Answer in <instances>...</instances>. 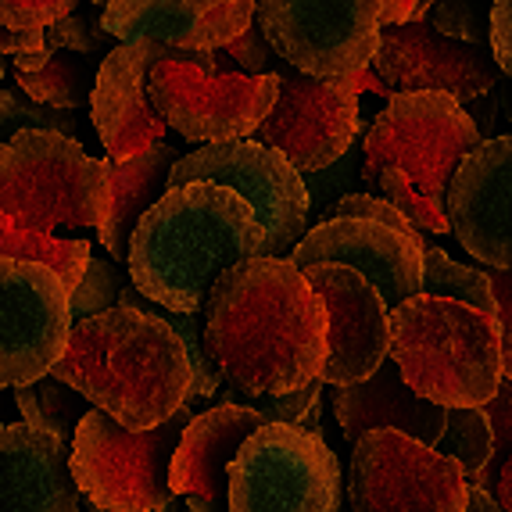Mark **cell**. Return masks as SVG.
Segmentation results:
<instances>
[{"instance_id":"3","label":"cell","mask_w":512,"mask_h":512,"mask_svg":"<svg viewBox=\"0 0 512 512\" xmlns=\"http://www.w3.org/2000/svg\"><path fill=\"white\" fill-rule=\"evenodd\" d=\"M265 255V233L233 190L190 183L165 190L129 237V287L162 312L197 316L212 283Z\"/></svg>"},{"instance_id":"19","label":"cell","mask_w":512,"mask_h":512,"mask_svg":"<svg viewBox=\"0 0 512 512\" xmlns=\"http://www.w3.org/2000/svg\"><path fill=\"white\" fill-rule=\"evenodd\" d=\"M459 244L491 269H512V133L473 147L444 190Z\"/></svg>"},{"instance_id":"16","label":"cell","mask_w":512,"mask_h":512,"mask_svg":"<svg viewBox=\"0 0 512 512\" xmlns=\"http://www.w3.org/2000/svg\"><path fill=\"white\" fill-rule=\"evenodd\" d=\"M423 244V237H405L373 219H326L298 240L287 262L298 273L316 265H344L359 273L391 312L423 287Z\"/></svg>"},{"instance_id":"13","label":"cell","mask_w":512,"mask_h":512,"mask_svg":"<svg viewBox=\"0 0 512 512\" xmlns=\"http://www.w3.org/2000/svg\"><path fill=\"white\" fill-rule=\"evenodd\" d=\"M69 291L33 262L0 258V387H33L69 348Z\"/></svg>"},{"instance_id":"15","label":"cell","mask_w":512,"mask_h":512,"mask_svg":"<svg viewBox=\"0 0 512 512\" xmlns=\"http://www.w3.org/2000/svg\"><path fill=\"white\" fill-rule=\"evenodd\" d=\"M158 61H187L205 72H219L215 54L169 51L158 43H119L115 51L104 54V61L97 65L90 111H94V129L108 151V162H133L154 144H162L165 126L147 101V79Z\"/></svg>"},{"instance_id":"43","label":"cell","mask_w":512,"mask_h":512,"mask_svg":"<svg viewBox=\"0 0 512 512\" xmlns=\"http://www.w3.org/2000/svg\"><path fill=\"white\" fill-rule=\"evenodd\" d=\"M495 502L502 505V512H512V452H509V459H505L502 473H498Z\"/></svg>"},{"instance_id":"14","label":"cell","mask_w":512,"mask_h":512,"mask_svg":"<svg viewBox=\"0 0 512 512\" xmlns=\"http://www.w3.org/2000/svg\"><path fill=\"white\" fill-rule=\"evenodd\" d=\"M276 101L255 144L273 147L301 176L326 172L351 151L359 137V94L348 83H316L294 69H276Z\"/></svg>"},{"instance_id":"33","label":"cell","mask_w":512,"mask_h":512,"mask_svg":"<svg viewBox=\"0 0 512 512\" xmlns=\"http://www.w3.org/2000/svg\"><path fill=\"white\" fill-rule=\"evenodd\" d=\"M22 129H36V133H58V137L76 140V119L69 111H54L43 108L36 101L18 97L15 90H0V133H4V144H8L15 133Z\"/></svg>"},{"instance_id":"35","label":"cell","mask_w":512,"mask_h":512,"mask_svg":"<svg viewBox=\"0 0 512 512\" xmlns=\"http://www.w3.org/2000/svg\"><path fill=\"white\" fill-rule=\"evenodd\" d=\"M104 8H76L72 15L58 18L51 26L43 29V47L47 51H69V54H83V58H94L111 36H104L101 29V15Z\"/></svg>"},{"instance_id":"26","label":"cell","mask_w":512,"mask_h":512,"mask_svg":"<svg viewBox=\"0 0 512 512\" xmlns=\"http://www.w3.org/2000/svg\"><path fill=\"white\" fill-rule=\"evenodd\" d=\"M90 255H94V248H90L86 240L43 237V233L15 226L8 215H0V258L33 262V265H43V269H51L69 294L76 291V283H79V276H83Z\"/></svg>"},{"instance_id":"42","label":"cell","mask_w":512,"mask_h":512,"mask_svg":"<svg viewBox=\"0 0 512 512\" xmlns=\"http://www.w3.org/2000/svg\"><path fill=\"white\" fill-rule=\"evenodd\" d=\"M47 51L43 47V29L40 33H4L0 29V54H11V58H29V54Z\"/></svg>"},{"instance_id":"45","label":"cell","mask_w":512,"mask_h":512,"mask_svg":"<svg viewBox=\"0 0 512 512\" xmlns=\"http://www.w3.org/2000/svg\"><path fill=\"white\" fill-rule=\"evenodd\" d=\"M86 512H101V509H94V505H86ZM162 512H183V505H180V498L169 505V509H162Z\"/></svg>"},{"instance_id":"7","label":"cell","mask_w":512,"mask_h":512,"mask_svg":"<svg viewBox=\"0 0 512 512\" xmlns=\"http://www.w3.org/2000/svg\"><path fill=\"white\" fill-rule=\"evenodd\" d=\"M480 144L484 133L459 101L444 94H394L362 140V183L373 187L384 169H398L423 197H444L459 162Z\"/></svg>"},{"instance_id":"37","label":"cell","mask_w":512,"mask_h":512,"mask_svg":"<svg viewBox=\"0 0 512 512\" xmlns=\"http://www.w3.org/2000/svg\"><path fill=\"white\" fill-rule=\"evenodd\" d=\"M76 8V0H0V29L4 33H40Z\"/></svg>"},{"instance_id":"38","label":"cell","mask_w":512,"mask_h":512,"mask_svg":"<svg viewBox=\"0 0 512 512\" xmlns=\"http://www.w3.org/2000/svg\"><path fill=\"white\" fill-rule=\"evenodd\" d=\"M319 394L323 384L312 380V384L298 387V391L273 394V398H237L233 405H244V409H255L258 416H265L269 423H283V427H301V419L319 405Z\"/></svg>"},{"instance_id":"39","label":"cell","mask_w":512,"mask_h":512,"mask_svg":"<svg viewBox=\"0 0 512 512\" xmlns=\"http://www.w3.org/2000/svg\"><path fill=\"white\" fill-rule=\"evenodd\" d=\"M487 283H491V294H495L502 380H512V269H495V273H487Z\"/></svg>"},{"instance_id":"28","label":"cell","mask_w":512,"mask_h":512,"mask_svg":"<svg viewBox=\"0 0 512 512\" xmlns=\"http://www.w3.org/2000/svg\"><path fill=\"white\" fill-rule=\"evenodd\" d=\"M15 405H18V412L26 416V427L40 430V434L58 437L65 448H69L72 437H76L79 419L90 412L76 391L61 387L58 380H51V376L36 380L33 387L15 391Z\"/></svg>"},{"instance_id":"6","label":"cell","mask_w":512,"mask_h":512,"mask_svg":"<svg viewBox=\"0 0 512 512\" xmlns=\"http://www.w3.org/2000/svg\"><path fill=\"white\" fill-rule=\"evenodd\" d=\"M194 416L187 402L169 423L133 434L104 412H86L69 444V473L86 505L101 512L169 509L176 502L169 491V466Z\"/></svg>"},{"instance_id":"40","label":"cell","mask_w":512,"mask_h":512,"mask_svg":"<svg viewBox=\"0 0 512 512\" xmlns=\"http://www.w3.org/2000/svg\"><path fill=\"white\" fill-rule=\"evenodd\" d=\"M226 54H230L233 61H237L240 69V76H251V79H258V76H269V61H273V47L265 43V36H262V29L251 22L244 33L237 36V40L226 47Z\"/></svg>"},{"instance_id":"5","label":"cell","mask_w":512,"mask_h":512,"mask_svg":"<svg viewBox=\"0 0 512 512\" xmlns=\"http://www.w3.org/2000/svg\"><path fill=\"white\" fill-rule=\"evenodd\" d=\"M108 205L104 158H90L76 140L22 129L0 144V215L22 230H97Z\"/></svg>"},{"instance_id":"27","label":"cell","mask_w":512,"mask_h":512,"mask_svg":"<svg viewBox=\"0 0 512 512\" xmlns=\"http://www.w3.org/2000/svg\"><path fill=\"white\" fill-rule=\"evenodd\" d=\"M419 294L455 301V305H466L480 316L495 319V294H491L484 269L455 262L437 244H423V287H419Z\"/></svg>"},{"instance_id":"25","label":"cell","mask_w":512,"mask_h":512,"mask_svg":"<svg viewBox=\"0 0 512 512\" xmlns=\"http://www.w3.org/2000/svg\"><path fill=\"white\" fill-rule=\"evenodd\" d=\"M15 79L29 94V101L54 111H76L90 104L97 65L94 58L69 51H40L29 58H15Z\"/></svg>"},{"instance_id":"2","label":"cell","mask_w":512,"mask_h":512,"mask_svg":"<svg viewBox=\"0 0 512 512\" xmlns=\"http://www.w3.org/2000/svg\"><path fill=\"white\" fill-rule=\"evenodd\" d=\"M51 380L133 434L169 423L190 398V362L180 337L129 283L119 308L72 323L69 348Z\"/></svg>"},{"instance_id":"34","label":"cell","mask_w":512,"mask_h":512,"mask_svg":"<svg viewBox=\"0 0 512 512\" xmlns=\"http://www.w3.org/2000/svg\"><path fill=\"white\" fill-rule=\"evenodd\" d=\"M484 412H487V423H491V441H495V448H491V459H487L484 470H480L477 477H466V487H477V491L495 498L498 473H502L505 459H509V452H512V380L498 384L495 398L484 405Z\"/></svg>"},{"instance_id":"20","label":"cell","mask_w":512,"mask_h":512,"mask_svg":"<svg viewBox=\"0 0 512 512\" xmlns=\"http://www.w3.org/2000/svg\"><path fill=\"white\" fill-rule=\"evenodd\" d=\"M251 22V0H111L101 11V29L111 40L187 54L226 51Z\"/></svg>"},{"instance_id":"21","label":"cell","mask_w":512,"mask_h":512,"mask_svg":"<svg viewBox=\"0 0 512 512\" xmlns=\"http://www.w3.org/2000/svg\"><path fill=\"white\" fill-rule=\"evenodd\" d=\"M269 419L244 405H215L197 412L180 437L169 466V491L187 502L190 512H226L230 466L255 430Z\"/></svg>"},{"instance_id":"18","label":"cell","mask_w":512,"mask_h":512,"mask_svg":"<svg viewBox=\"0 0 512 512\" xmlns=\"http://www.w3.org/2000/svg\"><path fill=\"white\" fill-rule=\"evenodd\" d=\"M326 312V362L319 369L323 387L362 384L391 359V330H387V305L380 294L344 265H316L305 269Z\"/></svg>"},{"instance_id":"11","label":"cell","mask_w":512,"mask_h":512,"mask_svg":"<svg viewBox=\"0 0 512 512\" xmlns=\"http://www.w3.org/2000/svg\"><path fill=\"white\" fill-rule=\"evenodd\" d=\"M147 101L165 129L201 147L248 140L276 101V76L205 72L187 61H158L147 79Z\"/></svg>"},{"instance_id":"9","label":"cell","mask_w":512,"mask_h":512,"mask_svg":"<svg viewBox=\"0 0 512 512\" xmlns=\"http://www.w3.org/2000/svg\"><path fill=\"white\" fill-rule=\"evenodd\" d=\"M380 0H258L255 26L287 69L316 83H348L380 43Z\"/></svg>"},{"instance_id":"23","label":"cell","mask_w":512,"mask_h":512,"mask_svg":"<svg viewBox=\"0 0 512 512\" xmlns=\"http://www.w3.org/2000/svg\"><path fill=\"white\" fill-rule=\"evenodd\" d=\"M333 416H337V427L348 437V444L373 434V430H394V434H405L409 441L434 448L448 412L423 402L416 391H409L398 366L387 359L362 384L333 387Z\"/></svg>"},{"instance_id":"8","label":"cell","mask_w":512,"mask_h":512,"mask_svg":"<svg viewBox=\"0 0 512 512\" xmlns=\"http://www.w3.org/2000/svg\"><path fill=\"white\" fill-rule=\"evenodd\" d=\"M337 505L341 462L323 434L269 423L230 466L226 512H337Z\"/></svg>"},{"instance_id":"29","label":"cell","mask_w":512,"mask_h":512,"mask_svg":"<svg viewBox=\"0 0 512 512\" xmlns=\"http://www.w3.org/2000/svg\"><path fill=\"white\" fill-rule=\"evenodd\" d=\"M491 423L484 409H452L444 416V430L437 437L434 452L452 459L462 470V477H477L491 459Z\"/></svg>"},{"instance_id":"24","label":"cell","mask_w":512,"mask_h":512,"mask_svg":"<svg viewBox=\"0 0 512 512\" xmlns=\"http://www.w3.org/2000/svg\"><path fill=\"white\" fill-rule=\"evenodd\" d=\"M180 162V151L162 144H154L151 151H144L133 162H108L104 158V172H108V190L111 205L104 222L97 226V240H101L108 255L115 262L129 258V237L137 230V222L144 219V212L151 205H158L169 190V172Z\"/></svg>"},{"instance_id":"12","label":"cell","mask_w":512,"mask_h":512,"mask_svg":"<svg viewBox=\"0 0 512 512\" xmlns=\"http://www.w3.org/2000/svg\"><path fill=\"white\" fill-rule=\"evenodd\" d=\"M351 512H466V477L452 459L394 430L351 444Z\"/></svg>"},{"instance_id":"10","label":"cell","mask_w":512,"mask_h":512,"mask_svg":"<svg viewBox=\"0 0 512 512\" xmlns=\"http://www.w3.org/2000/svg\"><path fill=\"white\" fill-rule=\"evenodd\" d=\"M190 183L233 190L262 226L269 258H291L298 240L305 237L308 212H312L305 176L273 147H262L255 140H233V144L180 154V162L169 172V190L190 187Z\"/></svg>"},{"instance_id":"46","label":"cell","mask_w":512,"mask_h":512,"mask_svg":"<svg viewBox=\"0 0 512 512\" xmlns=\"http://www.w3.org/2000/svg\"><path fill=\"white\" fill-rule=\"evenodd\" d=\"M183 512H190V509H183Z\"/></svg>"},{"instance_id":"36","label":"cell","mask_w":512,"mask_h":512,"mask_svg":"<svg viewBox=\"0 0 512 512\" xmlns=\"http://www.w3.org/2000/svg\"><path fill=\"white\" fill-rule=\"evenodd\" d=\"M487 15H480L477 4H466V0H448V4H430L427 8V22L434 33L448 36V40L470 43V47H480L487 43Z\"/></svg>"},{"instance_id":"44","label":"cell","mask_w":512,"mask_h":512,"mask_svg":"<svg viewBox=\"0 0 512 512\" xmlns=\"http://www.w3.org/2000/svg\"><path fill=\"white\" fill-rule=\"evenodd\" d=\"M466 512H502V505L477 487H466Z\"/></svg>"},{"instance_id":"4","label":"cell","mask_w":512,"mask_h":512,"mask_svg":"<svg viewBox=\"0 0 512 512\" xmlns=\"http://www.w3.org/2000/svg\"><path fill=\"white\" fill-rule=\"evenodd\" d=\"M391 362L405 387L437 409H484L502 384L498 323L455 301L416 298L387 312Z\"/></svg>"},{"instance_id":"17","label":"cell","mask_w":512,"mask_h":512,"mask_svg":"<svg viewBox=\"0 0 512 512\" xmlns=\"http://www.w3.org/2000/svg\"><path fill=\"white\" fill-rule=\"evenodd\" d=\"M369 65L391 94H444L459 104L484 97L502 76L484 47L448 40L427 22L380 29Z\"/></svg>"},{"instance_id":"31","label":"cell","mask_w":512,"mask_h":512,"mask_svg":"<svg viewBox=\"0 0 512 512\" xmlns=\"http://www.w3.org/2000/svg\"><path fill=\"white\" fill-rule=\"evenodd\" d=\"M126 287V276L111 258H97L90 255L83 276H79L76 291L69 294V308L72 319H90V316H104L111 308H119V294Z\"/></svg>"},{"instance_id":"41","label":"cell","mask_w":512,"mask_h":512,"mask_svg":"<svg viewBox=\"0 0 512 512\" xmlns=\"http://www.w3.org/2000/svg\"><path fill=\"white\" fill-rule=\"evenodd\" d=\"M487 43H491L495 69L512 79V0L491 4V11H487Z\"/></svg>"},{"instance_id":"32","label":"cell","mask_w":512,"mask_h":512,"mask_svg":"<svg viewBox=\"0 0 512 512\" xmlns=\"http://www.w3.org/2000/svg\"><path fill=\"white\" fill-rule=\"evenodd\" d=\"M376 194H384V201L394 208L398 215L412 222V226H423V230H434V233H448V212H444V197H423L409 180H405L398 169H384L380 176L373 180Z\"/></svg>"},{"instance_id":"22","label":"cell","mask_w":512,"mask_h":512,"mask_svg":"<svg viewBox=\"0 0 512 512\" xmlns=\"http://www.w3.org/2000/svg\"><path fill=\"white\" fill-rule=\"evenodd\" d=\"M83 495L69 473V448L51 434L0 427V512H79Z\"/></svg>"},{"instance_id":"1","label":"cell","mask_w":512,"mask_h":512,"mask_svg":"<svg viewBox=\"0 0 512 512\" xmlns=\"http://www.w3.org/2000/svg\"><path fill=\"white\" fill-rule=\"evenodd\" d=\"M201 323L215 369L240 398H273L319 380L326 312L287 258H251L222 273Z\"/></svg>"},{"instance_id":"30","label":"cell","mask_w":512,"mask_h":512,"mask_svg":"<svg viewBox=\"0 0 512 512\" xmlns=\"http://www.w3.org/2000/svg\"><path fill=\"white\" fill-rule=\"evenodd\" d=\"M154 316L165 319V323L176 330L183 351H187V362H190V398H187V402H197V398H212V394H219L222 391V376H219V369H215L212 355H208L201 312H197V316H176V312H162V308H154Z\"/></svg>"}]
</instances>
